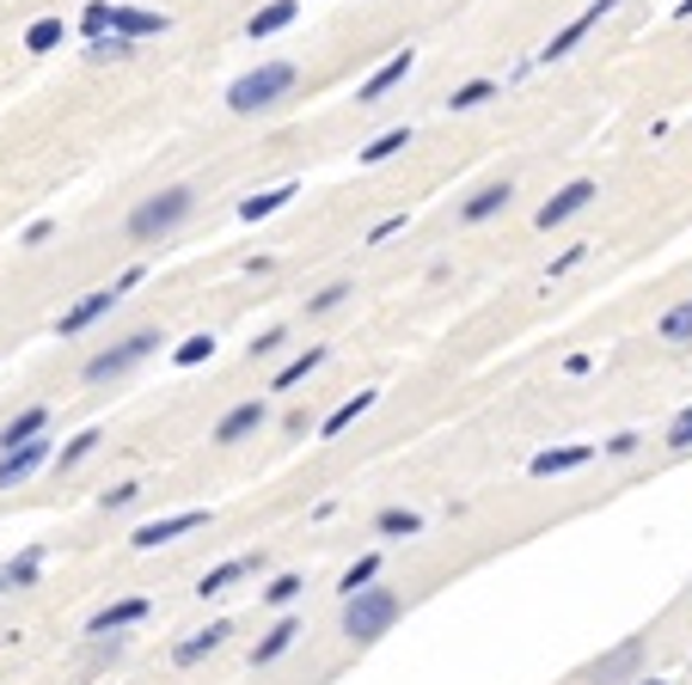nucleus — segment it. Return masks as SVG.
Segmentation results:
<instances>
[{
    "instance_id": "obj_1",
    "label": "nucleus",
    "mask_w": 692,
    "mask_h": 685,
    "mask_svg": "<svg viewBox=\"0 0 692 685\" xmlns=\"http://www.w3.org/2000/svg\"><path fill=\"white\" fill-rule=\"evenodd\" d=\"M190 209H197V190H190V185H166V190H154V197L135 202L129 221H123V233H129L135 245H160V239H172L178 226L190 221Z\"/></svg>"
},
{
    "instance_id": "obj_2",
    "label": "nucleus",
    "mask_w": 692,
    "mask_h": 685,
    "mask_svg": "<svg viewBox=\"0 0 692 685\" xmlns=\"http://www.w3.org/2000/svg\"><path fill=\"white\" fill-rule=\"evenodd\" d=\"M399 612H405L399 593L380 588V581H368V588L344 593V636H349L356 649H368V643H380V636L399 624Z\"/></svg>"
},
{
    "instance_id": "obj_3",
    "label": "nucleus",
    "mask_w": 692,
    "mask_h": 685,
    "mask_svg": "<svg viewBox=\"0 0 692 685\" xmlns=\"http://www.w3.org/2000/svg\"><path fill=\"white\" fill-rule=\"evenodd\" d=\"M294 80H301L294 62H258L252 74H240L227 86V110H233V117H258V110L282 105V98L294 93Z\"/></svg>"
},
{
    "instance_id": "obj_4",
    "label": "nucleus",
    "mask_w": 692,
    "mask_h": 685,
    "mask_svg": "<svg viewBox=\"0 0 692 685\" xmlns=\"http://www.w3.org/2000/svg\"><path fill=\"white\" fill-rule=\"evenodd\" d=\"M160 342H166V337H160L154 325H147V330H129V337H117L111 349H98V356L86 361L81 380H86V386H111V380H123V373H135L147 356H154V349H160Z\"/></svg>"
},
{
    "instance_id": "obj_5",
    "label": "nucleus",
    "mask_w": 692,
    "mask_h": 685,
    "mask_svg": "<svg viewBox=\"0 0 692 685\" xmlns=\"http://www.w3.org/2000/svg\"><path fill=\"white\" fill-rule=\"evenodd\" d=\"M643 655H650V636H626V643H612L607 655L588 661L583 685H638L643 679Z\"/></svg>"
},
{
    "instance_id": "obj_6",
    "label": "nucleus",
    "mask_w": 692,
    "mask_h": 685,
    "mask_svg": "<svg viewBox=\"0 0 692 685\" xmlns=\"http://www.w3.org/2000/svg\"><path fill=\"white\" fill-rule=\"evenodd\" d=\"M619 7H626V0H588V7L570 19V25H558V31H552V38H546V50L533 55V62H539V67H552V62H564V55H576V50L588 43V31H595L607 13H619Z\"/></svg>"
},
{
    "instance_id": "obj_7",
    "label": "nucleus",
    "mask_w": 692,
    "mask_h": 685,
    "mask_svg": "<svg viewBox=\"0 0 692 685\" xmlns=\"http://www.w3.org/2000/svg\"><path fill=\"white\" fill-rule=\"evenodd\" d=\"M595 197H600V185H595V178H570L564 190H552V197L539 202L533 226H539V233H552V226H570L583 209H595Z\"/></svg>"
},
{
    "instance_id": "obj_8",
    "label": "nucleus",
    "mask_w": 692,
    "mask_h": 685,
    "mask_svg": "<svg viewBox=\"0 0 692 685\" xmlns=\"http://www.w3.org/2000/svg\"><path fill=\"white\" fill-rule=\"evenodd\" d=\"M209 527V508H185V514H166V520H141V527L129 533L135 551H160V545L185 539V533H202Z\"/></svg>"
},
{
    "instance_id": "obj_9",
    "label": "nucleus",
    "mask_w": 692,
    "mask_h": 685,
    "mask_svg": "<svg viewBox=\"0 0 692 685\" xmlns=\"http://www.w3.org/2000/svg\"><path fill=\"white\" fill-rule=\"evenodd\" d=\"M43 465H55V441L50 435L25 441V447H7L0 453V489H19L25 477H38Z\"/></svg>"
},
{
    "instance_id": "obj_10",
    "label": "nucleus",
    "mask_w": 692,
    "mask_h": 685,
    "mask_svg": "<svg viewBox=\"0 0 692 685\" xmlns=\"http://www.w3.org/2000/svg\"><path fill=\"white\" fill-rule=\"evenodd\" d=\"M411 67H417V50H392L387 62H380V67H374V74L356 86V105H380L387 93H399L405 80H411Z\"/></svg>"
},
{
    "instance_id": "obj_11",
    "label": "nucleus",
    "mask_w": 692,
    "mask_h": 685,
    "mask_svg": "<svg viewBox=\"0 0 692 685\" xmlns=\"http://www.w3.org/2000/svg\"><path fill=\"white\" fill-rule=\"evenodd\" d=\"M264 422H270V404L264 398H245V404H233L221 422H214V447H240V441H252Z\"/></svg>"
},
{
    "instance_id": "obj_12",
    "label": "nucleus",
    "mask_w": 692,
    "mask_h": 685,
    "mask_svg": "<svg viewBox=\"0 0 692 685\" xmlns=\"http://www.w3.org/2000/svg\"><path fill=\"white\" fill-rule=\"evenodd\" d=\"M515 202V178H491V185H479L466 202H460V226H484V221H496V214Z\"/></svg>"
},
{
    "instance_id": "obj_13",
    "label": "nucleus",
    "mask_w": 692,
    "mask_h": 685,
    "mask_svg": "<svg viewBox=\"0 0 692 685\" xmlns=\"http://www.w3.org/2000/svg\"><path fill=\"white\" fill-rule=\"evenodd\" d=\"M117 301H123L117 288H93V294H81V301H74L62 318H55V337H81V330H93V325H98V318H105Z\"/></svg>"
},
{
    "instance_id": "obj_14",
    "label": "nucleus",
    "mask_w": 692,
    "mask_h": 685,
    "mask_svg": "<svg viewBox=\"0 0 692 685\" xmlns=\"http://www.w3.org/2000/svg\"><path fill=\"white\" fill-rule=\"evenodd\" d=\"M595 441H564V447H546V453H533L527 460V472L533 477H570V472H583L588 460H595Z\"/></svg>"
},
{
    "instance_id": "obj_15",
    "label": "nucleus",
    "mask_w": 692,
    "mask_h": 685,
    "mask_svg": "<svg viewBox=\"0 0 692 685\" xmlns=\"http://www.w3.org/2000/svg\"><path fill=\"white\" fill-rule=\"evenodd\" d=\"M141 619H147V600H141V593H129V600L98 607L93 619H86V636H117V631H129V624H141Z\"/></svg>"
},
{
    "instance_id": "obj_16",
    "label": "nucleus",
    "mask_w": 692,
    "mask_h": 685,
    "mask_svg": "<svg viewBox=\"0 0 692 685\" xmlns=\"http://www.w3.org/2000/svg\"><path fill=\"white\" fill-rule=\"evenodd\" d=\"M111 31H123V38H166L172 31V13H154V7H111Z\"/></svg>"
},
{
    "instance_id": "obj_17",
    "label": "nucleus",
    "mask_w": 692,
    "mask_h": 685,
    "mask_svg": "<svg viewBox=\"0 0 692 685\" xmlns=\"http://www.w3.org/2000/svg\"><path fill=\"white\" fill-rule=\"evenodd\" d=\"M245 576H264V551H252V557H227V563H214L209 576L197 581V593L209 600V593H227L233 581H245Z\"/></svg>"
},
{
    "instance_id": "obj_18",
    "label": "nucleus",
    "mask_w": 692,
    "mask_h": 685,
    "mask_svg": "<svg viewBox=\"0 0 692 685\" xmlns=\"http://www.w3.org/2000/svg\"><path fill=\"white\" fill-rule=\"evenodd\" d=\"M294 636H301V619H294V612H282V619L252 643V667H270V661H282V655L294 649Z\"/></svg>"
},
{
    "instance_id": "obj_19",
    "label": "nucleus",
    "mask_w": 692,
    "mask_h": 685,
    "mask_svg": "<svg viewBox=\"0 0 692 685\" xmlns=\"http://www.w3.org/2000/svg\"><path fill=\"white\" fill-rule=\"evenodd\" d=\"M38 435H50V410H43V404H25L19 417L0 422V453H7V447H25V441H38Z\"/></svg>"
},
{
    "instance_id": "obj_20",
    "label": "nucleus",
    "mask_w": 692,
    "mask_h": 685,
    "mask_svg": "<svg viewBox=\"0 0 692 685\" xmlns=\"http://www.w3.org/2000/svg\"><path fill=\"white\" fill-rule=\"evenodd\" d=\"M294 19H301V0H270V7H258L252 19H245V38H276V31H289Z\"/></svg>"
},
{
    "instance_id": "obj_21",
    "label": "nucleus",
    "mask_w": 692,
    "mask_h": 685,
    "mask_svg": "<svg viewBox=\"0 0 692 685\" xmlns=\"http://www.w3.org/2000/svg\"><path fill=\"white\" fill-rule=\"evenodd\" d=\"M325 356H332V349H325V342H313V349H301L294 361H282V368H276V380H270V392H294L301 380H313V373L325 368Z\"/></svg>"
},
{
    "instance_id": "obj_22",
    "label": "nucleus",
    "mask_w": 692,
    "mask_h": 685,
    "mask_svg": "<svg viewBox=\"0 0 692 685\" xmlns=\"http://www.w3.org/2000/svg\"><path fill=\"white\" fill-rule=\"evenodd\" d=\"M227 636H233V624H227V619H214V624H209V631L185 636V643H178V649H172V661H178V667H197V661H209V655H214V649H221V643H227Z\"/></svg>"
},
{
    "instance_id": "obj_23",
    "label": "nucleus",
    "mask_w": 692,
    "mask_h": 685,
    "mask_svg": "<svg viewBox=\"0 0 692 685\" xmlns=\"http://www.w3.org/2000/svg\"><path fill=\"white\" fill-rule=\"evenodd\" d=\"M656 342H668V349H692V301L662 306V318H656Z\"/></svg>"
},
{
    "instance_id": "obj_24",
    "label": "nucleus",
    "mask_w": 692,
    "mask_h": 685,
    "mask_svg": "<svg viewBox=\"0 0 692 685\" xmlns=\"http://www.w3.org/2000/svg\"><path fill=\"white\" fill-rule=\"evenodd\" d=\"M374 404H380V392H356V398H344V404H337L332 417L319 422V435H325V441H337V435H344V429H356V422L368 417Z\"/></svg>"
},
{
    "instance_id": "obj_25",
    "label": "nucleus",
    "mask_w": 692,
    "mask_h": 685,
    "mask_svg": "<svg viewBox=\"0 0 692 685\" xmlns=\"http://www.w3.org/2000/svg\"><path fill=\"white\" fill-rule=\"evenodd\" d=\"M294 197H301V185H294V178H289V185H276V190H258V197L240 202V221H270V214L289 209Z\"/></svg>"
},
{
    "instance_id": "obj_26",
    "label": "nucleus",
    "mask_w": 692,
    "mask_h": 685,
    "mask_svg": "<svg viewBox=\"0 0 692 685\" xmlns=\"http://www.w3.org/2000/svg\"><path fill=\"white\" fill-rule=\"evenodd\" d=\"M405 147H411V123H399V129H380L356 159H361V166H387V159H392V154H405Z\"/></svg>"
},
{
    "instance_id": "obj_27",
    "label": "nucleus",
    "mask_w": 692,
    "mask_h": 685,
    "mask_svg": "<svg viewBox=\"0 0 692 685\" xmlns=\"http://www.w3.org/2000/svg\"><path fill=\"white\" fill-rule=\"evenodd\" d=\"M374 533H380V539H417V533H423V514L417 508H380L374 514Z\"/></svg>"
},
{
    "instance_id": "obj_28",
    "label": "nucleus",
    "mask_w": 692,
    "mask_h": 685,
    "mask_svg": "<svg viewBox=\"0 0 692 685\" xmlns=\"http://www.w3.org/2000/svg\"><path fill=\"white\" fill-rule=\"evenodd\" d=\"M496 93H503V86H496L491 74H479V80H460V86L448 93V110H479V105H491Z\"/></svg>"
},
{
    "instance_id": "obj_29",
    "label": "nucleus",
    "mask_w": 692,
    "mask_h": 685,
    "mask_svg": "<svg viewBox=\"0 0 692 685\" xmlns=\"http://www.w3.org/2000/svg\"><path fill=\"white\" fill-rule=\"evenodd\" d=\"M67 43V19H38V25H25V50L31 55H50Z\"/></svg>"
},
{
    "instance_id": "obj_30",
    "label": "nucleus",
    "mask_w": 692,
    "mask_h": 685,
    "mask_svg": "<svg viewBox=\"0 0 692 685\" xmlns=\"http://www.w3.org/2000/svg\"><path fill=\"white\" fill-rule=\"evenodd\" d=\"M98 441H105V429H81V435L55 453V472H74V465H86V460L98 453Z\"/></svg>"
},
{
    "instance_id": "obj_31",
    "label": "nucleus",
    "mask_w": 692,
    "mask_h": 685,
    "mask_svg": "<svg viewBox=\"0 0 692 685\" xmlns=\"http://www.w3.org/2000/svg\"><path fill=\"white\" fill-rule=\"evenodd\" d=\"M129 55H135V38H123V31L86 38V62H129Z\"/></svg>"
},
{
    "instance_id": "obj_32",
    "label": "nucleus",
    "mask_w": 692,
    "mask_h": 685,
    "mask_svg": "<svg viewBox=\"0 0 692 685\" xmlns=\"http://www.w3.org/2000/svg\"><path fill=\"white\" fill-rule=\"evenodd\" d=\"M349 294H356V282H344V276H337V282H325L319 294H306V318H325V313H337V306H344Z\"/></svg>"
},
{
    "instance_id": "obj_33",
    "label": "nucleus",
    "mask_w": 692,
    "mask_h": 685,
    "mask_svg": "<svg viewBox=\"0 0 692 685\" xmlns=\"http://www.w3.org/2000/svg\"><path fill=\"white\" fill-rule=\"evenodd\" d=\"M38 569H43V545H31V551H19L13 563L0 569V581H7V588H31V581H38Z\"/></svg>"
},
{
    "instance_id": "obj_34",
    "label": "nucleus",
    "mask_w": 692,
    "mask_h": 685,
    "mask_svg": "<svg viewBox=\"0 0 692 685\" xmlns=\"http://www.w3.org/2000/svg\"><path fill=\"white\" fill-rule=\"evenodd\" d=\"M662 447H668V453H692V404H680L674 417H668V429H662Z\"/></svg>"
},
{
    "instance_id": "obj_35",
    "label": "nucleus",
    "mask_w": 692,
    "mask_h": 685,
    "mask_svg": "<svg viewBox=\"0 0 692 685\" xmlns=\"http://www.w3.org/2000/svg\"><path fill=\"white\" fill-rule=\"evenodd\" d=\"M209 356H214V337H209V330H197V337H185V342L172 349V361H178V368H202Z\"/></svg>"
},
{
    "instance_id": "obj_36",
    "label": "nucleus",
    "mask_w": 692,
    "mask_h": 685,
    "mask_svg": "<svg viewBox=\"0 0 692 685\" xmlns=\"http://www.w3.org/2000/svg\"><path fill=\"white\" fill-rule=\"evenodd\" d=\"M368 581H380V551L356 557V563L344 569V581H337V588H344V593H356V588H368Z\"/></svg>"
},
{
    "instance_id": "obj_37",
    "label": "nucleus",
    "mask_w": 692,
    "mask_h": 685,
    "mask_svg": "<svg viewBox=\"0 0 692 685\" xmlns=\"http://www.w3.org/2000/svg\"><path fill=\"white\" fill-rule=\"evenodd\" d=\"M301 588H306L301 576H270V581H264V607H294V600H301Z\"/></svg>"
},
{
    "instance_id": "obj_38",
    "label": "nucleus",
    "mask_w": 692,
    "mask_h": 685,
    "mask_svg": "<svg viewBox=\"0 0 692 685\" xmlns=\"http://www.w3.org/2000/svg\"><path fill=\"white\" fill-rule=\"evenodd\" d=\"M638 447H643V435H638V429H619V435H607V441H600V460H638Z\"/></svg>"
},
{
    "instance_id": "obj_39",
    "label": "nucleus",
    "mask_w": 692,
    "mask_h": 685,
    "mask_svg": "<svg viewBox=\"0 0 692 685\" xmlns=\"http://www.w3.org/2000/svg\"><path fill=\"white\" fill-rule=\"evenodd\" d=\"M276 349H289V325H270V330H258V337H252V361H270Z\"/></svg>"
},
{
    "instance_id": "obj_40",
    "label": "nucleus",
    "mask_w": 692,
    "mask_h": 685,
    "mask_svg": "<svg viewBox=\"0 0 692 685\" xmlns=\"http://www.w3.org/2000/svg\"><path fill=\"white\" fill-rule=\"evenodd\" d=\"M135 502H141V484L129 477V484H111L105 496H98V508H105V514H117V508H135Z\"/></svg>"
},
{
    "instance_id": "obj_41",
    "label": "nucleus",
    "mask_w": 692,
    "mask_h": 685,
    "mask_svg": "<svg viewBox=\"0 0 692 685\" xmlns=\"http://www.w3.org/2000/svg\"><path fill=\"white\" fill-rule=\"evenodd\" d=\"M583 257H588V245H564L558 257L546 264V282H558V276H570V270H583Z\"/></svg>"
},
{
    "instance_id": "obj_42",
    "label": "nucleus",
    "mask_w": 692,
    "mask_h": 685,
    "mask_svg": "<svg viewBox=\"0 0 692 685\" xmlns=\"http://www.w3.org/2000/svg\"><path fill=\"white\" fill-rule=\"evenodd\" d=\"M81 31H86V38H105V31H111V0H93V7H86Z\"/></svg>"
},
{
    "instance_id": "obj_43",
    "label": "nucleus",
    "mask_w": 692,
    "mask_h": 685,
    "mask_svg": "<svg viewBox=\"0 0 692 685\" xmlns=\"http://www.w3.org/2000/svg\"><path fill=\"white\" fill-rule=\"evenodd\" d=\"M405 226H411V214H387V221H374L368 226V245H387V239L405 233Z\"/></svg>"
},
{
    "instance_id": "obj_44",
    "label": "nucleus",
    "mask_w": 692,
    "mask_h": 685,
    "mask_svg": "<svg viewBox=\"0 0 692 685\" xmlns=\"http://www.w3.org/2000/svg\"><path fill=\"white\" fill-rule=\"evenodd\" d=\"M50 239H55V221L43 214V221H31L25 233H19V245H25V251H38V245H50Z\"/></svg>"
},
{
    "instance_id": "obj_45",
    "label": "nucleus",
    "mask_w": 692,
    "mask_h": 685,
    "mask_svg": "<svg viewBox=\"0 0 692 685\" xmlns=\"http://www.w3.org/2000/svg\"><path fill=\"white\" fill-rule=\"evenodd\" d=\"M564 373H570V380H583V373H595V356H583V349H576V356H564Z\"/></svg>"
},
{
    "instance_id": "obj_46",
    "label": "nucleus",
    "mask_w": 692,
    "mask_h": 685,
    "mask_svg": "<svg viewBox=\"0 0 692 685\" xmlns=\"http://www.w3.org/2000/svg\"><path fill=\"white\" fill-rule=\"evenodd\" d=\"M141 276H147V264H129L117 282H111V288H117V294H129V288H141Z\"/></svg>"
},
{
    "instance_id": "obj_47",
    "label": "nucleus",
    "mask_w": 692,
    "mask_h": 685,
    "mask_svg": "<svg viewBox=\"0 0 692 685\" xmlns=\"http://www.w3.org/2000/svg\"><path fill=\"white\" fill-rule=\"evenodd\" d=\"M306 429H313V417H306V410H289V417H282V435H306Z\"/></svg>"
},
{
    "instance_id": "obj_48",
    "label": "nucleus",
    "mask_w": 692,
    "mask_h": 685,
    "mask_svg": "<svg viewBox=\"0 0 692 685\" xmlns=\"http://www.w3.org/2000/svg\"><path fill=\"white\" fill-rule=\"evenodd\" d=\"M674 19H692V0H680V7H674Z\"/></svg>"
},
{
    "instance_id": "obj_49",
    "label": "nucleus",
    "mask_w": 692,
    "mask_h": 685,
    "mask_svg": "<svg viewBox=\"0 0 692 685\" xmlns=\"http://www.w3.org/2000/svg\"><path fill=\"white\" fill-rule=\"evenodd\" d=\"M638 685H668V679H638Z\"/></svg>"
},
{
    "instance_id": "obj_50",
    "label": "nucleus",
    "mask_w": 692,
    "mask_h": 685,
    "mask_svg": "<svg viewBox=\"0 0 692 685\" xmlns=\"http://www.w3.org/2000/svg\"><path fill=\"white\" fill-rule=\"evenodd\" d=\"M0 593H7V581H0Z\"/></svg>"
}]
</instances>
